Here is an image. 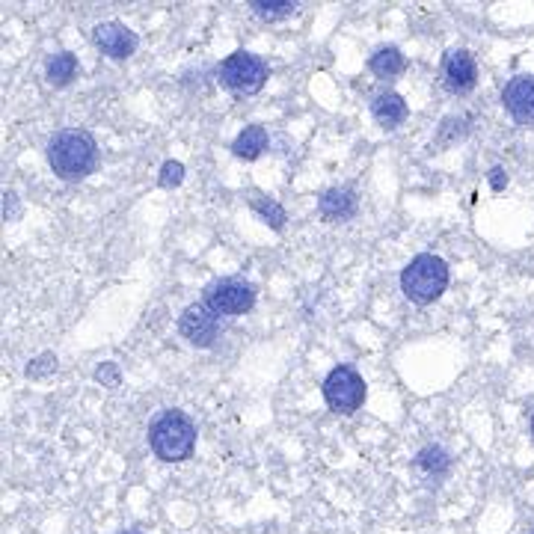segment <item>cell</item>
Wrapping results in <instances>:
<instances>
[{
  "label": "cell",
  "mask_w": 534,
  "mask_h": 534,
  "mask_svg": "<svg viewBox=\"0 0 534 534\" xmlns=\"http://www.w3.org/2000/svg\"><path fill=\"white\" fill-rule=\"evenodd\" d=\"M101 386H107V389H116L119 383H122V371H119V365L116 362H101L98 368H95V374H92Z\"/></svg>",
  "instance_id": "44dd1931"
},
{
  "label": "cell",
  "mask_w": 534,
  "mask_h": 534,
  "mask_svg": "<svg viewBox=\"0 0 534 534\" xmlns=\"http://www.w3.org/2000/svg\"><path fill=\"white\" fill-rule=\"evenodd\" d=\"M57 371V356L54 354H42V356H36L30 365H27V377L30 380H42V377H48V374H54Z\"/></svg>",
  "instance_id": "ffe728a7"
},
{
  "label": "cell",
  "mask_w": 534,
  "mask_h": 534,
  "mask_svg": "<svg viewBox=\"0 0 534 534\" xmlns=\"http://www.w3.org/2000/svg\"><path fill=\"white\" fill-rule=\"evenodd\" d=\"M92 42L110 60H128L137 51V45H140L137 33L128 30L119 21H101V24H95L92 27Z\"/></svg>",
  "instance_id": "9c48e42d"
},
{
  "label": "cell",
  "mask_w": 534,
  "mask_h": 534,
  "mask_svg": "<svg viewBox=\"0 0 534 534\" xmlns=\"http://www.w3.org/2000/svg\"><path fill=\"white\" fill-rule=\"evenodd\" d=\"M368 69H371V75L380 78V81H386V78H398V75L407 69V57L401 54L398 45H383V48H377V51L371 54Z\"/></svg>",
  "instance_id": "5bb4252c"
},
{
  "label": "cell",
  "mask_w": 534,
  "mask_h": 534,
  "mask_svg": "<svg viewBox=\"0 0 534 534\" xmlns=\"http://www.w3.org/2000/svg\"><path fill=\"white\" fill-rule=\"evenodd\" d=\"M250 208H253L262 220H265L273 232H282V226H285L288 214H285V208H282L276 199H270V196H256V199L250 202Z\"/></svg>",
  "instance_id": "e0dca14e"
},
{
  "label": "cell",
  "mask_w": 534,
  "mask_h": 534,
  "mask_svg": "<svg viewBox=\"0 0 534 534\" xmlns=\"http://www.w3.org/2000/svg\"><path fill=\"white\" fill-rule=\"evenodd\" d=\"M184 181V164L181 161H167L164 167H161V176H158V184L161 187H167V190H173Z\"/></svg>",
  "instance_id": "7402d4cb"
},
{
  "label": "cell",
  "mask_w": 534,
  "mask_h": 534,
  "mask_svg": "<svg viewBox=\"0 0 534 534\" xmlns=\"http://www.w3.org/2000/svg\"><path fill=\"white\" fill-rule=\"evenodd\" d=\"M466 137V119H457V116H448L440 125V134H437V146H451L454 140Z\"/></svg>",
  "instance_id": "d6986e66"
},
{
  "label": "cell",
  "mask_w": 534,
  "mask_h": 534,
  "mask_svg": "<svg viewBox=\"0 0 534 534\" xmlns=\"http://www.w3.org/2000/svg\"><path fill=\"white\" fill-rule=\"evenodd\" d=\"M440 75H443V84L451 95H466L478 84V63L466 48H451V51H445Z\"/></svg>",
  "instance_id": "ba28073f"
},
{
  "label": "cell",
  "mask_w": 534,
  "mask_h": 534,
  "mask_svg": "<svg viewBox=\"0 0 534 534\" xmlns=\"http://www.w3.org/2000/svg\"><path fill=\"white\" fill-rule=\"evenodd\" d=\"M502 107L517 125H534V75H517L502 89Z\"/></svg>",
  "instance_id": "30bf717a"
},
{
  "label": "cell",
  "mask_w": 534,
  "mask_h": 534,
  "mask_svg": "<svg viewBox=\"0 0 534 534\" xmlns=\"http://www.w3.org/2000/svg\"><path fill=\"white\" fill-rule=\"evenodd\" d=\"M448 288V265L434 253H419L401 270V291L416 306L437 303Z\"/></svg>",
  "instance_id": "3957f363"
},
{
  "label": "cell",
  "mask_w": 534,
  "mask_h": 534,
  "mask_svg": "<svg viewBox=\"0 0 534 534\" xmlns=\"http://www.w3.org/2000/svg\"><path fill=\"white\" fill-rule=\"evenodd\" d=\"M250 6L262 21H282V18L294 15L300 3H294V0H253Z\"/></svg>",
  "instance_id": "ac0fdd59"
},
{
  "label": "cell",
  "mask_w": 534,
  "mask_h": 534,
  "mask_svg": "<svg viewBox=\"0 0 534 534\" xmlns=\"http://www.w3.org/2000/svg\"><path fill=\"white\" fill-rule=\"evenodd\" d=\"M532 437H534V416H532Z\"/></svg>",
  "instance_id": "484cf974"
},
{
  "label": "cell",
  "mask_w": 534,
  "mask_h": 534,
  "mask_svg": "<svg viewBox=\"0 0 534 534\" xmlns=\"http://www.w3.org/2000/svg\"><path fill=\"white\" fill-rule=\"evenodd\" d=\"M217 78H220L223 87L235 92V95H256L267 84L270 69H267L262 57H256L250 51H235L220 63Z\"/></svg>",
  "instance_id": "5b68a950"
},
{
  "label": "cell",
  "mask_w": 534,
  "mask_h": 534,
  "mask_svg": "<svg viewBox=\"0 0 534 534\" xmlns=\"http://www.w3.org/2000/svg\"><path fill=\"white\" fill-rule=\"evenodd\" d=\"M122 534H143V532H134V529H131V532H122Z\"/></svg>",
  "instance_id": "d4e9b609"
},
{
  "label": "cell",
  "mask_w": 534,
  "mask_h": 534,
  "mask_svg": "<svg viewBox=\"0 0 534 534\" xmlns=\"http://www.w3.org/2000/svg\"><path fill=\"white\" fill-rule=\"evenodd\" d=\"M413 466H416L428 481H440V478H445V475L451 472V457H448V451L440 448V445H425V448L416 454Z\"/></svg>",
  "instance_id": "2e32d148"
},
{
  "label": "cell",
  "mask_w": 534,
  "mask_h": 534,
  "mask_svg": "<svg viewBox=\"0 0 534 534\" xmlns=\"http://www.w3.org/2000/svg\"><path fill=\"white\" fill-rule=\"evenodd\" d=\"M149 448L164 463H184L196 451V425L181 410H164L149 425Z\"/></svg>",
  "instance_id": "7a4b0ae2"
},
{
  "label": "cell",
  "mask_w": 534,
  "mask_h": 534,
  "mask_svg": "<svg viewBox=\"0 0 534 534\" xmlns=\"http://www.w3.org/2000/svg\"><path fill=\"white\" fill-rule=\"evenodd\" d=\"M178 333L190 348H211L223 333V321L199 300L184 306V312L178 315Z\"/></svg>",
  "instance_id": "52a82bcc"
},
{
  "label": "cell",
  "mask_w": 534,
  "mask_h": 534,
  "mask_svg": "<svg viewBox=\"0 0 534 534\" xmlns=\"http://www.w3.org/2000/svg\"><path fill=\"white\" fill-rule=\"evenodd\" d=\"M532 534H534V529H532Z\"/></svg>",
  "instance_id": "4316f807"
},
{
  "label": "cell",
  "mask_w": 534,
  "mask_h": 534,
  "mask_svg": "<svg viewBox=\"0 0 534 534\" xmlns=\"http://www.w3.org/2000/svg\"><path fill=\"white\" fill-rule=\"evenodd\" d=\"M78 57L72 54V51H60V54H51L48 60H45V78H48V84L57 89L69 87L75 78H78Z\"/></svg>",
  "instance_id": "9a60e30c"
},
{
  "label": "cell",
  "mask_w": 534,
  "mask_h": 534,
  "mask_svg": "<svg viewBox=\"0 0 534 534\" xmlns=\"http://www.w3.org/2000/svg\"><path fill=\"white\" fill-rule=\"evenodd\" d=\"M3 217H6V220L15 217V193H12V190H9L6 199H3Z\"/></svg>",
  "instance_id": "cb8c5ba5"
},
{
  "label": "cell",
  "mask_w": 534,
  "mask_h": 534,
  "mask_svg": "<svg viewBox=\"0 0 534 534\" xmlns=\"http://www.w3.org/2000/svg\"><path fill=\"white\" fill-rule=\"evenodd\" d=\"M324 401L339 416H354L365 404V380L354 365H336L324 377Z\"/></svg>",
  "instance_id": "8992f818"
},
{
  "label": "cell",
  "mask_w": 534,
  "mask_h": 534,
  "mask_svg": "<svg viewBox=\"0 0 534 534\" xmlns=\"http://www.w3.org/2000/svg\"><path fill=\"white\" fill-rule=\"evenodd\" d=\"M45 155L54 176L63 181H81L98 167V143L84 128H63L51 134Z\"/></svg>",
  "instance_id": "6da1fadb"
},
{
  "label": "cell",
  "mask_w": 534,
  "mask_h": 534,
  "mask_svg": "<svg viewBox=\"0 0 534 534\" xmlns=\"http://www.w3.org/2000/svg\"><path fill=\"white\" fill-rule=\"evenodd\" d=\"M487 178H490V187L499 193V190H505L508 187V173L502 170V167H493L490 173H487Z\"/></svg>",
  "instance_id": "603a6c76"
},
{
  "label": "cell",
  "mask_w": 534,
  "mask_h": 534,
  "mask_svg": "<svg viewBox=\"0 0 534 534\" xmlns=\"http://www.w3.org/2000/svg\"><path fill=\"white\" fill-rule=\"evenodd\" d=\"M270 146V137H267L265 125H247L235 143H232V155L241 158V161H259Z\"/></svg>",
  "instance_id": "4fadbf2b"
},
{
  "label": "cell",
  "mask_w": 534,
  "mask_h": 534,
  "mask_svg": "<svg viewBox=\"0 0 534 534\" xmlns=\"http://www.w3.org/2000/svg\"><path fill=\"white\" fill-rule=\"evenodd\" d=\"M318 211L330 223H345L356 214L354 187H327L318 199Z\"/></svg>",
  "instance_id": "7c38bea8"
},
{
  "label": "cell",
  "mask_w": 534,
  "mask_h": 534,
  "mask_svg": "<svg viewBox=\"0 0 534 534\" xmlns=\"http://www.w3.org/2000/svg\"><path fill=\"white\" fill-rule=\"evenodd\" d=\"M371 116H374V122H377L383 131H395V128H401V125L407 122L410 107H407L404 95L386 89V92H377V95L371 98Z\"/></svg>",
  "instance_id": "8fae6325"
},
{
  "label": "cell",
  "mask_w": 534,
  "mask_h": 534,
  "mask_svg": "<svg viewBox=\"0 0 534 534\" xmlns=\"http://www.w3.org/2000/svg\"><path fill=\"white\" fill-rule=\"evenodd\" d=\"M202 303L217 318H241L256 306V285L244 276H223L205 285Z\"/></svg>",
  "instance_id": "277c9868"
}]
</instances>
